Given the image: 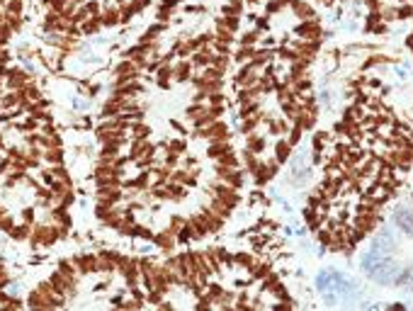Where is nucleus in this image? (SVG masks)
<instances>
[{
	"label": "nucleus",
	"instance_id": "obj_1",
	"mask_svg": "<svg viewBox=\"0 0 413 311\" xmlns=\"http://www.w3.org/2000/svg\"><path fill=\"white\" fill-rule=\"evenodd\" d=\"M59 238H61L59 229H56V226H49V224L34 226V231H32V246H34V248H42V246H54Z\"/></svg>",
	"mask_w": 413,
	"mask_h": 311
},
{
	"label": "nucleus",
	"instance_id": "obj_2",
	"mask_svg": "<svg viewBox=\"0 0 413 311\" xmlns=\"http://www.w3.org/2000/svg\"><path fill=\"white\" fill-rule=\"evenodd\" d=\"M197 131H199V136L209 139V141H226L229 139V124L222 122V119H214L212 124H206V126H202Z\"/></svg>",
	"mask_w": 413,
	"mask_h": 311
},
{
	"label": "nucleus",
	"instance_id": "obj_3",
	"mask_svg": "<svg viewBox=\"0 0 413 311\" xmlns=\"http://www.w3.org/2000/svg\"><path fill=\"white\" fill-rule=\"evenodd\" d=\"M297 37L304 39V42H318L323 37V27L316 22V17L304 20L302 25H297Z\"/></svg>",
	"mask_w": 413,
	"mask_h": 311
},
{
	"label": "nucleus",
	"instance_id": "obj_4",
	"mask_svg": "<svg viewBox=\"0 0 413 311\" xmlns=\"http://www.w3.org/2000/svg\"><path fill=\"white\" fill-rule=\"evenodd\" d=\"M394 224H396V229H398L401 233L413 236V212H411L406 204H398V207L394 209Z\"/></svg>",
	"mask_w": 413,
	"mask_h": 311
},
{
	"label": "nucleus",
	"instance_id": "obj_5",
	"mask_svg": "<svg viewBox=\"0 0 413 311\" xmlns=\"http://www.w3.org/2000/svg\"><path fill=\"white\" fill-rule=\"evenodd\" d=\"M153 143H148V139H131V146H129V158L131 161H139V158H153Z\"/></svg>",
	"mask_w": 413,
	"mask_h": 311
},
{
	"label": "nucleus",
	"instance_id": "obj_6",
	"mask_svg": "<svg viewBox=\"0 0 413 311\" xmlns=\"http://www.w3.org/2000/svg\"><path fill=\"white\" fill-rule=\"evenodd\" d=\"M258 78H260L258 68L253 66V61H248V63H243L241 71L236 73V88H251V85L258 83Z\"/></svg>",
	"mask_w": 413,
	"mask_h": 311
},
{
	"label": "nucleus",
	"instance_id": "obj_7",
	"mask_svg": "<svg viewBox=\"0 0 413 311\" xmlns=\"http://www.w3.org/2000/svg\"><path fill=\"white\" fill-rule=\"evenodd\" d=\"M199 217H202V221H204V226H206V231L209 233H217V231H222V226H224V219L219 217V214H214L209 207H202V212H199Z\"/></svg>",
	"mask_w": 413,
	"mask_h": 311
},
{
	"label": "nucleus",
	"instance_id": "obj_8",
	"mask_svg": "<svg viewBox=\"0 0 413 311\" xmlns=\"http://www.w3.org/2000/svg\"><path fill=\"white\" fill-rule=\"evenodd\" d=\"M71 263L76 265V270H78L80 275L97 272V255H76Z\"/></svg>",
	"mask_w": 413,
	"mask_h": 311
},
{
	"label": "nucleus",
	"instance_id": "obj_9",
	"mask_svg": "<svg viewBox=\"0 0 413 311\" xmlns=\"http://www.w3.org/2000/svg\"><path fill=\"white\" fill-rule=\"evenodd\" d=\"M5 78H8L10 90H22L27 83H32V80H30V76H27L22 68H10V71L5 73Z\"/></svg>",
	"mask_w": 413,
	"mask_h": 311
},
{
	"label": "nucleus",
	"instance_id": "obj_10",
	"mask_svg": "<svg viewBox=\"0 0 413 311\" xmlns=\"http://www.w3.org/2000/svg\"><path fill=\"white\" fill-rule=\"evenodd\" d=\"M287 8H289L299 20H311V17H316L314 8H311L309 3H304V0H287Z\"/></svg>",
	"mask_w": 413,
	"mask_h": 311
},
{
	"label": "nucleus",
	"instance_id": "obj_11",
	"mask_svg": "<svg viewBox=\"0 0 413 311\" xmlns=\"http://www.w3.org/2000/svg\"><path fill=\"white\" fill-rule=\"evenodd\" d=\"M27 306H32V309H54V306H51V301H49V296H47L39 287H37V289L27 296Z\"/></svg>",
	"mask_w": 413,
	"mask_h": 311
},
{
	"label": "nucleus",
	"instance_id": "obj_12",
	"mask_svg": "<svg viewBox=\"0 0 413 311\" xmlns=\"http://www.w3.org/2000/svg\"><path fill=\"white\" fill-rule=\"evenodd\" d=\"M122 109H124V97L114 95L112 100H107L102 105V117H117V114H122Z\"/></svg>",
	"mask_w": 413,
	"mask_h": 311
},
{
	"label": "nucleus",
	"instance_id": "obj_13",
	"mask_svg": "<svg viewBox=\"0 0 413 311\" xmlns=\"http://www.w3.org/2000/svg\"><path fill=\"white\" fill-rule=\"evenodd\" d=\"M231 151V143H229V139L226 141H212L209 146H206V156L209 158H214V161H219L224 153H229Z\"/></svg>",
	"mask_w": 413,
	"mask_h": 311
},
{
	"label": "nucleus",
	"instance_id": "obj_14",
	"mask_svg": "<svg viewBox=\"0 0 413 311\" xmlns=\"http://www.w3.org/2000/svg\"><path fill=\"white\" fill-rule=\"evenodd\" d=\"M265 146H268V141H265L263 136H258L255 131H253V134H248V139H246V151H251V153L260 156V153H265Z\"/></svg>",
	"mask_w": 413,
	"mask_h": 311
},
{
	"label": "nucleus",
	"instance_id": "obj_15",
	"mask_svg": "<svg viewBox=\"0 0 413 311\" xmlns=\"http://www.w3.org/2000/svg\"><path fill=\"white\" fill-rule=\"evenodd\" d=\"M114 76H117V78H136V76H139V68L134 66L131 59H129V61H119L117 68H114Z\"/></svg>",
	"mask_w": 413,
	"mask_h": 311
},
{
	"label": "nucleus",
	"instance_id": "obj_16",
	"mask_svg": "<svg viewBox=\"0 0 413 311\" xmlns=\"http://www.w3.org/2000/svg\"><path fill=\"white\" fill-rule=\"evenodd\" d=\"M153 243H156L160 250H173V248H175V243H177V238H175V233H170V231L165 229L163 233L153 236Z\"/></svg>",
	"mask_w": 413,
	"mask_h": 311
},
{
	"label": "nucleus",
	"instance_id": "obj_17",
	"mask_svg": "<svg viewBox=\"0 0 413 311\" xmlns=\"http://www.w3.org/2000/svg\"><path fill=\"white\" fill-rule=\"evenodd\" d=\"M212 49H199V51H194V56H192V63L197 66V68H206V66H212Z\"/></svg>",
	"mask_w": 413,
	"mask_h": 311
},
{
	"label": "nucleus",
	"instance_id": "obj_18",
	"mask_svg": "<svg viewBox=\"0 0 413 311\" xmlns=\"http://www.w3.org/2000/svg\"><path fill=\"white\" fill-rule=\"evenodd\" d=\"M292 156V143L289 141H285V139H280V141H275V158L280 161V163H285L287 158Z\"/></svg>",
	"mask_w": 413,
	"mask_h": 311
},
{
	"label": "nucleus",
	"instance_id": "obj_19",
	"mask_svg": "<svg viewBox=\"0 0 413 311\" xmlns=\"http://www.w3.org/2000/svg\"><path fill=\"white\" fill-rule=\"evenodd\" d=\"M44 161L51 163V166H61V163H64V151H61V146L47 148V151H44Z\"/></svg>",
	"mask_w": 413,
	"mask_h": 311
},
{
	"label": "nucleus",
	"instance_id": "obj_20",
	"mask_svg": "<svg viewBox=\"0 0 413 311\" xmlns=\"http://www.w3.org/2000/svg\"><path fill=\"white\" fill-rule=\"evenodd\" d=\"M175 5H177V0H163V3L158 5V20H160V22L170 20L173 13H175Z\"/></svg>",
	"mask_w": 413,
	"mask_h": 311
},
{
	"label": "nucleus",
	"instance_id": "obj_21",
	"mask_svg": "<svg viewBox=\"0 0 413 311\" xmlns=\"http://www.w3.org/2000/svg\"><path fill=\"white\" fill-rule=\"evenodd\" d=\"M234 265H241V267H246L248 272L258 265V260L253 258V255H248V253H234Z\"/></svg>",
	"mask_w": 413,
	"mask_h": 311
},
{
	"label": "nucleus",
	"instance_id": "obj_22",
	"mask_svg": "<svg viewBox=\"0 0 413 311\" xmlns=\"http://www.w3.org/2000/svg\"><path fill=\"white\" fill-rule=\"evenodd\" d=\"M119 22H122L119 8H110V10H105V15H102V27H114V25H119Z\"/></svg>",
	"mask_w": 413,
	"mask_h": 311
},
{
	"label": "nucleus",
	"instance_id": "obj_23",
	"mask_svg": "<svg viewBox=\"0 0 413 311\" xmlns=\"http://www.w3.org/2000/svg\"><path fill=\"white\" fill-rule=\"evenodd\" d=\"M224 183H226L229 187H234V190H241V187H243V173H241L238 168H234V171H229V175L224 178Z\"/></svg>",
	"mask_w": 413,
	"mask_h": 311
},
{
	"label": "nucleus",
	"instance_id": "obj_24",
	"mask_svg": "<svg viewBox=\"0 0 413 311\" xmlns=\"http://www.w3.org/2000/svg\"><path fill=\"white\" fill-rule=\"evenodd\" d=\"M222 13L229 15V17H241V13H243V0H229Z\"/></svg>",
	"mask_w": 413,
	"mask_h": 311
},
{
	"label": "nucleus",
	"instance_id": "obj_25",
	"mask_svg": "<svg viewBox=\"0 0 413 311\" xmlns=\"http://www.w3.org/2000/svg\"><path fill=\"white\" fill-rule=\"evenodd\" d=\"M202 114H206V105H202V102H197V100H194V102L185 109V117H187V119H192V122H194V119H199Z\"/></svg>",
	"mask_w": 413,
	"mask_h": 311
},
{
	"label": "nucleus",
	"instance_id": "obj_26",
	"mask_svg": "<svg viewBox=\"0 0 413 311\" xmlns=\"http://www.w3.org/2000/svg\"><path fill=\"white\" fill-rule=\"evenodd\" d=\"M260 122H263V117H241V131L243 134H253Z\"/></svg>",
	"mask_w": 413,
	"mask_h": 311
},
{
	"label": "nucleus",
	"instance_id": "obj_27",
	"mask_svg": "<svg viewBox=\"0 0 413 311\" xmlns=\"http://www.w3.org/2000/svg\"><path fill=\"white\" fill-rule=\"evenodd\" d=\"M190 73H192V66H190L187 61H180V63L173 68V78H177V80H187Z\"/></svg>",
	"mask_w": 413,
	"mask_h": 311
},
{
	"label": "nucleus",
	"instance_id": "obj_28",
	"mask_svg": "<svg viewBox=\"0 0 413 311\" xmlns=\"http://www.w3.org/2000/svg\"><path fill=\"white\" fill-rule=\"evenodd\" d=\"M10 236H13L15 241H25L27 236H32V229H30V224L25 221V224H20V226H13V229H10Z\"/></svg>",
	"mask_w": 413,
	"mask_h": 311
},
{
	"label": "nucleus",
	"instance_id": "obj_29",
	"mask_svg": "<svg viewBox=\"0 0 413 311\" xmlns=\"http://www.w3.org/2000/svg\"><path fill=\"white\" fill-rule=\"evenodd\" d=\"M253 56H255V47H241L238 51H236V61L243 66V63H248V61H253Z\"/></svg>",
	"mask_w": 413,
	"mask_h": 311
},
{
	"label": "nucleus",
	"instance_id": "obj_30",
	"mask_svg": "<svg viewBox=\"0 0 413 311\" xmlns=\"http://www.w3.org/2000/svg\"><path fill=\"white\" fill-rule=\"evenodd\" d=\"M170 78H173V68H170L168 63H163V66L158 68V85H160V88H168V85H170Z\"/></svg>",
	"mask_w": 413,
	"mask_h": 311
},
{
	"label": "nucleus",
	"instance_id": "obj_31",
	"mask_svg": "<svg viewBox=\"0 0 413 311\" xmlns=\"http://www.w3.org/2000/svg\"><path fill=\"white\" fill-rule=\"evenodd\" d=\"M165 195L168 197H173V200H180L182 195H185V185H180V183H165Z\"/></svg>",
	"mask_w": 413,
	"mask_h": 311
},
{
	"label": "nucleus",
	"instance_id": "obj_32",
	"mask_svg": "<svg viewBox=\"0 0 413 311\" xmlns=\"http://www.w3.org/2000/svg\"><path fill=\"white\" fill-rule=\"evenodd\" d=\"M170 180L180 183V185H190V183H194V175L187 171H175V173H170Z\"/></svg>",
	"mask_w": 413,
	"mask_h": 311
},
{
	"label": "nucleus",
	"instance_id": "obj_33",
	"mask_svg": "<svg viewBox=\"0 0 413 311\" xmlns=\"http://www.w3.org/2000/svg\"><path fill=\"white\" fill-rule=\"evenodd\" d=\"M260 163H263V161L258 158V156H255V153H251V151H246V171H248L251 175H253V173H255V171L260 168Z\"/></svg>",
	"mask_w": 413,
	"mask_h": 311
},
{
	"label": "nucleus",
	"instance_id": "obj_34",
	"mask_svg": "<svg viewBox=\"0 0 413 311\" xmlns=\"http://www.w3.org/2000/svg\"><path fill=\"white\" fill-rule=\"evenodd\" d=\"M241 117H260V105L258 100L248 102V105H241Z\"/></svg>",
	"mask_w": 413,
	"mask_h": 311
},
{
	"label": "nucleus",
	"instance_id": "obj_35",
	"mask_svg": "<svg viewBox=\"0 0 413 311\" xmlns=\"http://www.w3.org/2000/svg\"><path fill=\"white\" fill-rule=\"evenodd\" d=\"M131 136L134 139H146L148 136V124H143V122H131Z\"/></svg>",
	"mask_w": 413,
	"mask_h": 311
},
{
	"label": "nucleus",
	"instance_id": "obj_36",
	"mask_svg": "<svg viewBox=\"0 0 413 311\" xmlns=\"http://www.w3.org/2000/svg\"><path fill=\"white\" fill-rule=\"evenodd\" d=\"M163 30H165V25H163V22H156L153 27H148V32L141 37V42H153L158 34H163Z\"/></svg>",
	"mask_w": 413,
	"mask_h": 311
},
{
	"label": "nucleus",
	"instance_id": "obj_37",
	"mask_svg": "<svg viewBox=\"0 0 413 311\" xmlns=\"http://www.w3.org/2000/svg\"><path fill=\"white\" fill-rule=\"evenodd\" d=\"M258 37H260V32H258V30H248V32H243V34H241V47H255Z\"/></svg>",
	"mask_w": 413,
	"mask_h": 311
},
{
	"label": "nucleus",
	"instance_id": "obj_38",
	"mask_svg": "<svg viewBox=\"0 0 413 311\" xmlns=\"http://www.w3.org/2000/svg\"><path fill=\"white\" fill-rule=\"evenodd\" d=\"M289 122H272V119H268V129H270V134H285V131H289Z\"/></svg>",
	"mask_w": 413,
	"mask_h": 311
},
{
	"label": "nucleus",
	"instance_id": "obj_39",
	"mask_svg": "<svg viewBox=\"0 0 413 311\" xmlns=\"http://www.w3.org/2000/svg\"><path fill=\"white\" fill-rule=\"evenodd\" d=\"M185 224H187V219H182V217H177V214H175V217H170V221H168V231L177 236V233H180V229H182Z\"/></svg>",
	"mask_w": 413,
	"mask_h": 311
},
{
	"label": "nucleus",
	"instance_id": "obj_40",
	"mask_svg": "<svg viewBox=\"0 0 413 311\" xmlns=\"http://www.w3.org/2000/svg\"><path fill=\"white\" fill-rule=\"evenodd\" d=\"M224 73L219 71V68H214V66H206V68H202V80H217V78H222Z\"/></svg>",
	"mask_w": 413,
	"mask_h": 311
},
{
	"label": "nucleus",
	"instance_id": "obj_41",
	"mask_svg": "<svg viewBox=\"0 0 413 311\" xmlns=\"http://www.w3.org/2000/svg\"><path fill=\"white\" fill-rule=\"evenodd\" d=\"M222 88H224V83H222V78H217V80H204V93L206 95H212V93H222Z\"/></svg>",
	"mask_w": 413,
	"mask_h": 311
},
{
	"label": "nucleus",
	"instance_id": "obj_42",
	"mask_svg": "<svg viewBox=\"0 0 413 311\" xmlns=\"http://www.w3.org/2000/svg\"><path fill=\"white\" fill-rule=\"evenodd\" d=\"M212 66H214V68H219L222 73H226V68H229V54H219V56H214V59H212Z\"/></svg>",
	"mask_w": 413,
	"mask_h": 311
},
{
	"label": "nucleus",
	"instance_id": "obj_43",
	"mask_svg": "<svg viewBox=\"0 0 413 311\" xmlns=\"http://www.w3.org/2000/svg\"><path fill=\"white\" fill-rule=\"evenodd\" d=\"M302 136H304V129L297 126V124H292V126H289V139H287V141H289L292 146H297V143L302 141Z\"/></svg>",
	"mask_w": 413,
	"mask_h": 311
},
{
	"label": "nucleus",
	"instance_id": "obj_44",
	"mask_svg": "<svg viewBox=\"0 0 413 311\" xmlns=\"http://www.w3.org/2000/svg\"><path fill=\"white\" fill-rule=\"evenodd\" d=\"M168 151L170 153H185L187 151V143L182 139H173V141H168Z\"/></svg>",
	"mask_w": 413,
	"mask_h": 311
},
{
	"label": "nucleus",
	"instance_id": "obj_45",
	"mask_svg": "<svg viewBox=\"0 0 413 311\" xmlns=\"http://www.w3.org/2000/svg\"><path fill=\"white\" fill-rule=\"evenodd\" d=\"M5 13L8 15H22V0H8Z\"/></svg>",
	"mask_w": 413,
	"mask_h": 311
},
{
	"label": "nucleus",
	"instance_id": "obj_46",
	"mask_svg": "<svg viewBox=\"0 0 413 311\" xmlns=\"http://www.w3.org/2000/svg\"><path fill=\"white\" fill-rule=\"evenodd\" d=\"M280 59H285V61H294V59H299V51H297L294 47H282V49H280Z\"/></svg>",
	"mask_w": 413,
	"mask_h": 311
},
{
	"label": "nucleus",
	"instance_id": "obj_47",
	"mask_svg": "<svg viewBox=\"0 0 413 311\" xmlns=\"http://www.w3.org/2000/svg\"><path fill=\"white\" fill-rule=\"evenodd\" d=\"M10 37H13V30H10V25H8V22H0V47H5Z\"/></svg>",
	"mask_w": 413,
	"mask_h": 311
},
{
	"label": "nucleus",
	"instance_id": "obj_48",
	"mask_svg": "<svg viewBox=\"0 0 413 311\" xmlns=\"http://www.w3.org/2000/svg\"><path fill=\"white\" fill-rule=\"evenodd\" d=\"M5 22L10 25V30H13V32H17V30H20V25H22L20 15H8V13H5Z\"/></svg>",
	"mask_w": 413,
	"mask_h": 311
},
{
	"label": "nucleus",
	"instance_id": "obj_49",
	"mask_svg": "<svg viewBox=\"0 0 413 311\" xmlns=\"http://www.w3.org/2000/svg\"><path fill=\"white\" fill-rule=\"evenodd\" d=\"M163 267H168V270H175V272H180V255H170L168 260H165V265Z\"/></svg>",
	"mask_w": 413,
	"mask_h": 311
},
{
	"label": "nucleus",
	"instance_id": "obj_50",
	"mask_svg": "<svg viewBox=\"0 0 413 311\" xmlns=\"http://www.w3.org/2000/svg\"><path fill=\"white\" fill-rule=\"evenodd\" d=\"M206 112H209V114H212V117L217 119V117H222V114L226 112V107H224V105H212V102H209V107H206Z\"/></svg>",
	"mask_w": 413,
	"mask_h": 311
},
{
	"label": "nucleus",
	"instance_id": "obj_51",
	"mask_svg": "<svg viewBox=\"0 0 413 311\" xmlns=\"http://www.w3.org/2000/svg\"><path fill=\"white\" fill-rule=\"evenodd\" d=\"M13 226H15L13 217H8V214H3V217H0V231H10Z\"/></svg>",
	"mask_w": 413,
	"mask_h": 311
},
{
	"label": "nucleus",
	"instance_id": "obj_52",
	"mask_svg": "<svg viewBox=\"0 0 413 311\" xmlns=\"http://www.w3.org/2000/svg\"><path fill=\"white\" fill-rule=\"evenodd\" d=\"M177 166V153H170L168 151V156H165V168H175Z\"/></svg>",
	"mask_w": 413,
	"mask_h": 311
},
{
	"label": "nucleus",
	"instance_id": "obj_53",
	"mask_svg": "<svg viewBox=\"0 0 413 311\" xmlns=\"http://www.w3.org/2000/svg\"><path fill=\"white\" fill-rule=\"evenodd\" d=\"M83 8H85V10L90 13V17H95V15L100 13V8H97V3H95V0H90V3H85Z\"/></svg>",
	"mask_w": 413,
	"mask_h": 311
},
{
	"label": "nucleus",
	"instance_id": "obj_54",
	"mask_svg": "<svg viewBox=\"0 0 413 311\" xmlns=\"http://www.w3.org/2000/svg\"><path fill=\"white\" fill-rule=\"evenodd\" d=\"M148 3H151V0H131V5H134L136 13H141L143 8H148Z\"/></svg>",
	"mask_w": 413,
	"mask_h": 311
},
{
	"label": "nucleus",
	"instance_id": "obj_55",
	"mask_svg": "<svg viewBox=\"0 0 413 311\" xmlns=\"http://www.w3.org/2000/svg\"><path fill=\"white\" fill-rule=\"evenodd\" d=\"M206 97H209L212 105H224V95L222 93H212V95H206Z\"/></svg>",
	"mask_w": 413,
	"mask_h": 311
},
{
	"label": "nucleus",
	"instance_id": "obj_56",
	"mask_svg": "<svg viewBox=\"0 0 413 311\" xmlns=\"http://www.w3.org/2000/svg\"><path fill=\"white\" fill-rule=\"evenodd\" d=\"M8 61H10V54H8V51H5L3 47H0V66H5Z\"/></svg>",
	"mask_w": 413,
	"mask_h": 311
},
{
	"label": "nucleus",
	"instance_id": "obj_57",
	"mask_svg": "<svg viewBox=\"0 0 413 311\" xmlns=\"http://www.w3.org/2000/svg\"><path fill=\"white\" fill-rule=\"evenodd\" d=\"M22 217H25V221H27V224H32V221H34V212H32V209H25V212H22Z\"/></svg>",
	"mask_w": 413,
	"mask_h": 311
},
{
	"label": "nucleus",
	"instance_id": "obj_58",
	"mask_svg": "<svg viewBox=\"0 0 413 311\" xmlns=\"http://www.w3.org/2000/svg\"><path fill=\"white\" fill-rule=\"evenodd\" d=\"M10 166H13V163H10V158H8V161H0V173H5Z\"/></svg>",
	"mask_w": 413,
	"mask_h": 311
},
{
	"label": "nucleus",
	"instance_id": "obj_59",
	"mask_svg": "<svg viewBox=\"0 0 413 311\" xmlns=\"http://www.w3.org/2000/svg\"><path fill=\"white\" fill-rule=\"evenodd\" d=\"M248 3H251V5H255V3H258V0H248Z\"/></svg>",
	"mask_w": 413,
	"mask_h": 311
},
{
	"label": "nucleus",
	"instance_id": "obj_60",
	"mask_svg": "<svg viewBox=\"0 0 413 311\" xmlns=\"http://www.w3.org/2000/svg\"><path fill=\"white\" fill-rule=\"evenodd\" d=\"M117 3H122V5H124V0H117Z\"/></svg>",
	"mask_w": 413,
	"mask_h": 311
},
{
	"label": "nucleus",
	"instance_id": "obj_61",
	"mask_svg": "<svg viewBox=\"0 0 413 311\" xmlns=\"http://www.w3.org/2000/svg\"><path fill=\"white\" fill-rule=\"evenodd\" d=\"M0 22H3V15H0Z\"/></svg>",
	"mask_w": 413,
	"mask_h": 311
},
{
	"label": "nucleus",
	"instance_id": "obj_62",
	"mask_svg": "<svg viewBox=\"0 0 413 311\" xmlns=\"http://www.w3.org/2000/svg\"><path fill=\"white\" fill-rule=\"evenodd\" d=\"M401 3H406V0H401Z\"/></svg>",
	"mask_w": 413,
	"mask_h": 311
}]
</instances>
